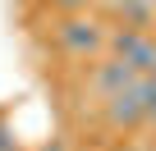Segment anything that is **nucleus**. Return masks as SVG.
Returning <instances> with one entry per match:
<instances>
[{
  "mask_svg": "<svg viewBox=\"0 0 156 151\" xmlns=\"http://www.w3.org/2000/svg\"><path fill=\"white\" fill-rule=\"evenodd\" d=\"M19 151H23V146H19Z\"/></svg>",
  "mask_w": 156,
  "mask_h": 151,
  "instance_id": "8",
  "label": "nucleus"
},
{
  "mask_svg": "<svg viewBox=\"0 0 156 151\" xmlns=\"http://www.w3.org/2000/svg\"><path fill=\"white\" fill-rule=\"evenodd\" d=\"M115 19H119V28L151 32L156 28V5H147V0H124V5H115Z\"/></svg>",
  "mask_w": 156,
  "mask_h": 151,
  "instance_id": "4",
  "label": "nucleus"
},
{
  "mask_svg": "<svg viewBox=\"0 0 156 151\" xmlns=\"http://www.w3.org/2000/svg\"><path fill=\"white\" fill-rule=\"evenodd\" d=\"M138 83V78H133ZM119 87V92H110L106 96V124L115 128V133H133V128H142V96H138V87Z\"/></svg>",
  "mask_w": 156,
  "mask_h": 151,
  "instance_id": "2",
  "label": "nucleus"
},
{
  "mask_svg": "<svg viewBox=\"0 0 156 151\" xmlns=\"http://www.w3.org/2000/svg\"><path fill=\"white\" fill-rule=\"evenodd\" d=\"M51 5H55L60 14H83V9H87V0H51Z\"/></svg>",
  "mask_w": 156,
  "mask_h": 151,
  "instance_id": "6",
  "label": "nucleus"
},
{
  "mask_svg": "<svg viewBox=\"0 0 156 151\" xmlns=\"http://www.w3.org/2000/svg\"><path fill=\"white\" fill-rule=\"evenodd\" d=\"M133 78H138V73H133V64H129V60H119V55H110V60L92 64V73H87V87H92L97 96H110V92L129 87Z\"/></svg>",
  "mask_w": 156,
  "mask_h": 151,
  "instance_id": "3",
  "label": "nucleus"
},
{
  "mask_svg": "<svg viewBox=\"0 0 156 151\" xmlns=\"http://www.w3.org/2000/svg\"><path fill=\"white\" fill-rule=\"evenodd\" d=\"M32 151H69V142H64V137H46V142L32 146Z\"/></svg>",
  "mask_w": 156,
  "mask_h": 151,
  "instance_id": "7",
  "label": "nucleus"
},
{
  "mask_svg": "<svg viewBox=\"0 0 156 151\" xmlns=\"http://www.w3.org/2000/svg\"><path fill=\"white\" fill-rule=\"evenodd\" d=\"M0 151H19V137H14V124L0 115Z\"/></svg>",
  "mask_w": 156,
  "mask_h": 151,
  "instance_id": "5",
  "label": "nucleus"
},
{
  "mask_svg": "<svg viewBox=\"0 0 156 151\" xmlns=\"http://www.w3.org/2000/svg\"><path fill=\"white\" fill-rule=\"evenodd\" d=\"M55 46L64 55H73V60H87V55H97L106 46V23L83 19V14H64L55 23Z\"/></svg>",
  "mask_w": 156,
  "mask_h": 151,
  "instance_id": "1",
  "label": "nucleus"
}]
</instances>
